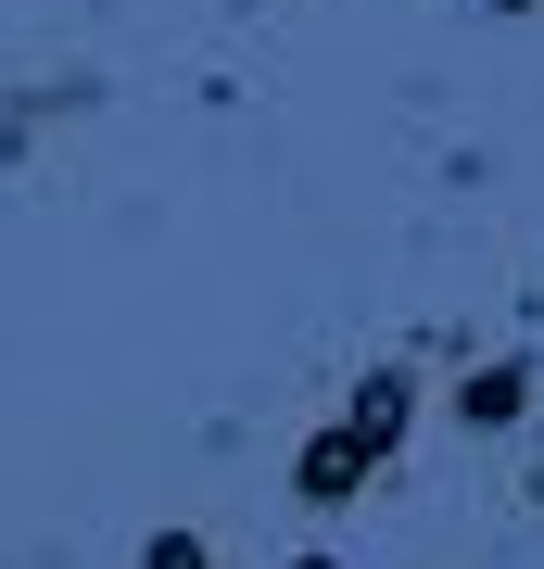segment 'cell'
Listing matches in <instances>:
<instances>
[{
  "label": "cell",
  "mask_w": 544,
  "mask_h": 569,
  "mask_svg": "<svg viewBox=\"0 0 544 569\" xmlns=\"http://www.w3.org/2000/svg\"><path fill=\"white\" fill-rule=\"evenodd\" d=\"M152 569H202V545H190V531H165V545H152Z\"/></svg>",
  "instance_id": "1"
}]
</instances>
